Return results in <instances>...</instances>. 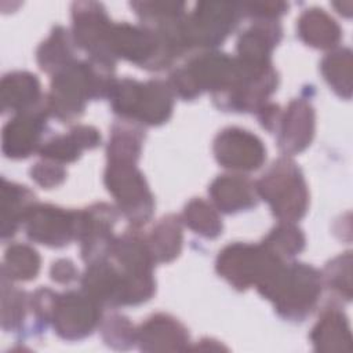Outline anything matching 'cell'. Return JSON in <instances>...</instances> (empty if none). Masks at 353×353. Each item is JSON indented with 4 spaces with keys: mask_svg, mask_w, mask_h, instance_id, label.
Listing matches in <instances>:
<instances>
[{
    "mask_svg": "<svg viewBox=\"0 0 353 353\" xmlns=\"http://www.w3.org/2000/svg\"><path fill=\"white\" fill-rule=\"evenodd\" d=\"M117 214L108 204H95L80 212L77 239L81 241V255L85 261L94 262L105 258L114 241L112 229Z\"/></svg>",
    "mask_w": 353,
    "mask_h": 353,
    "instance_id": "7c38bea8",
    "label": "cell"
},
{
    "mask_svg": "<svg viewBox=\"0 0 353 353\" xmlns=\"http://www.w3.org/2000/svg\"><path fill=\"white\" fill-rule=\"evenodd\" d=\"M101 142L99 132L87 125H79L70 130L68 135H58L41 146V156L52 161H73L83 149H91Z\"/></svg>",
    "mask_w": 353,
    "mask_h": 353,
    "instance_id": "d6986e66",
    "label": "cell"
},
{
    "mask_svg": "<svg viewBox=\"0 0 353 353\" xmlns=\"http://www.w3.org/2000/svg\"><path fill=\"white\" fill-rule=\"evenodd\" d=\"M185 222L196 233L214 239L222 230V222L215 210L201 199L192 200L185 208Z\"/></svg>",
    "mask_w": 353,
    "mask_h": 353,
    "instance_id": "83f0119b",
    "label": "cell"
},
{
    "mask_svg": "<svg viewBox=\"0 0 353 353\" xmlns=\"http://www.w3.org/2000/svg\"><path fill=\"white\" fill-rule=\"evenodd\" d=\"M40 268V256L34 250L23 244L11 245L6 252L4 272L15 280L34 279Z\"/></svg>",
    "mask_w": 353,
    "mask_h": 353,
    "instance_id": "4316f807",
    "label": "cell"
},
{
    "mask_svg": "<svg viewBox=\"0 0 353 353\" xmlns=\"http://www.w3.org/2000/svg\"><path fill=\"white\" fill-rule=\"evenodd\" d=\"M137 341L142 350H182L186 347L189 335L185 327L165 314H156L137 332Z\"/></svg>",
    "mask_w": 353,
    "mask_h": 353,
    "instance_id": "5bb4252c",
    "label": "cell"
},
{
    "mask_svg": "<svg viewBox=\"0 0 353 353\" xmlns=\"http://www.w3.org/2000/svg\"><path fill=\"white\" fill-rule=\"evenodd\" d=\"M30 174H32V178L43 188H52L59 185L66 175L65 170L59 164L52 163V160L37 163L30 170Z\"/></svg>",
    "mask_w": 353,
    "mask_h": 353,
    "instance_id": "1f68e13d",
    "label": "cell"
},
{
    "mask_svg": "<svg viewBox=\"0 0 353 353\" xmlns=\"http://www.w3.org/2000/svg\"><path fill=\"white\" fill-rule=\"evenodd\" d=\"M146 244L153 261L168 262L174 259L179 254L182 245L179 221L174 215L163 218L156 228H153Z\"/></svg>",
    "mask_w": 353,
    "mask_h": 353,
    "instance_id": "7402d4cb",
    "label": "cell"
},
{
    "mask_svg": "<svg viewBox=\"0 0 353 353\" xmlns=\"http://www.w3.org/2000/svg\"><path fill=\"white\" fill-rule=\"evenodd\" d=\"M255 188L283 222H294L306 212V183L296 164L288 159L277 160Z\"/></svg>",
    "mask_w": 353,
    "mask_h": 353,
    "instance_id": "3957f363",
    "label": "cell"
},
{
    "mask_svg": "<svg viewBox=\"0 0 353 353\" xmlns=\"http://www.w3.org/2000/svg\"><path fill=\"white\" fill-rule=\"evenodd\" d=\"M48 108L37 106L32 110L19 112L3 130V152L12 159L29 156L39 145L46 125Z\"/></svg>",
    "mask_w": 353,
    "mask_h": 353,
    "instance_id": "4fadbf2b",
    "label": "cell"
},
{
    "mask_svg": "<svg viewBox=\"0 0 353 353\" xmlns=\"http://www.w3.org/2000/svg\"><path fill=\"white\" fill-rule=\"evenodd\" d=\"M23 222L30 240L50 247H63L72 239H77L80 212L52 205H33Z\"/></svg>",
    "mask_w": 353,
    "mask_h": 353,
    "instance_id": "ba28073f",
    "label": "cell"
},
{
    "mask_svg": "<svg viewBox=\"0 0 353 353\" xmlns=\"http://www.w3.org/2000/svg\"><path fill=\"white\" fill-rule=\"evenodd\" d=\"M312 342L316 350L343 352L352 349V336L347 319L338 309H328L312 330Z\"/></svg>",
    "mask_w": 353,
    "mask_h": 353,
    "instance_id": "ac0fdd59",
    "label": "cell"
},
{
    "mask_svg": "<svg viewBox=\"0 0 353 353\" xmlns=\"http://www.w3.org/2000/svg\"><path fill=\"white\" fill-rule=\"evenodd\" d=\"M350 254L346 252V255L335 258L325 269V280L328 285L339 292L345 291L347 299L350 298V283L343 281V279L350 280Z\"/></svg>",
    "mask_w": 353,
    "mask_h": 353,
    "instance_id": "f546056e",
    "label": "cell"
},
{
    "mask_svg": "<svg viewBox=\"0 0 353 353\" xmlns=\"http://www.w3.org/2000/svg\"><path fill=\"white\" fill-rule=\"evenodd\" d=\"M262 245L283 261L284 258H291L302 251L305 237L299 229L291 225V222H284L268 234Z\"/></svg>",
    "mask_w": 353,
    "mask_h": 353,
    "instance_id": "484cf974",
    "label": "cell"
},
{
    "mask_svg": "<svg viewBox=\"0 0 353 353\" xmlns=\"http://www.w3.org/2000/svg\"><path fill=\"white\" fill-rule=\"evenodd\" d=\"M105 183L119 208L135 225L145 223L153 212V197L135 161H109Z\"/></svg>",
    "mask_w": 353,
    "mask_h": 353,
    "instance_id": "5b68a950",
    "label": "cell"
},
{
    "mask_svg": "<svg viewBox=\"0 0 353 353\" xmlns=\"http://www.w3.org/2000/svg\"><path fill=\"white\" fill-rule=\"evenodd\" d=\"M110 22L101 4L76 3L73 7V30L76 44L91 54L92 59L114 65L108 51Z\"/></svg>",
    "mask_w": 353,
    "mask_h": 353,
    "instance_id": "30bf717a",
    "label": "cell"
},
{
    "mask_svg": "<svg viewBox=\"0 0 353 353\" xmlns=\"http://www.w3.org/2000/svg\"><path fill=\"white\" fill-rule=\"evenodd\" d=\"M214 153L223 167L243 171L256 170L266 157L261 139L237 127L225 128L218 134L214 141Z\"/></svg>",
    "mask_w": 353,
    "mask_h": 353,
    "instance_id": "8fae6325",
    "label": "cell"
},
{
    "mask_svg": "<svg viewBox=\"0 0 353 353\" xmlns=\"http://www.w3.org/2000/svg\"><path fill=\"white\" fill-rule=\"evenodd\" d=\"M72 41L68 32L58 26L52 30L50 37L40 46L37 51V61L43 70H61L72 63Z\"/></svg>",
    "mask_w": 353,
    "mask_h": 353,
    "instance_id": "603a6c76",
    "label": "cell"
},
{
    "mask_svg": "<svg viewBox=\"0 0 353 353\" xmlns=\"http://www.w3.org/2000/svg\"><path fill=\"white\" fill-rule=\"evenodd\" d=\"M142 134L130 124H117L113 127L108 148L109 161H137L141 152Z\"/></svg>",
    "mask_w": 353,
    "mask_h": 353,
    "instance_id": "d4e9b609",
    "label": "cell"
},
{
    "mask_svg": "<svg viewBox=\"0 0 353 353\" xmlns=\"http://www.w3.org/2000/svg\"><path fill=\"white\" fill-rule=\"evenodd\" d=\"M298 32L301 39L316 48L335 47L341 40V29L338 23L323 10H306L298 21Z\"/></svg>",
    "mask_w": 353,
    "mask_h": 353,
    "instance_id": "ffe728a7",
    "label": "cell"
},
{
    "mask_svg": "<svg viewBox=\"0 0 353 353\" xmlns=\"http://www.w3.org/2000/svg\"><path fill=\"white\" fill-rule=\"evenodd\" d=\"M76 268L68 259L57 261L51 268V277L58 283H70L76 279Z\"/></svg>",
    "mask_w": 353,
    "mask_h": 353,
    "instance_id": "d6a6232c",
    "label": "cell"
},
{
    "mask_svg": "<svg viewBox=\"0 0 353 353\" xmlns=\"http://www.w3.org/2000/svg\"><path fill=\"white\" fill-rule=\"evenodd\" d=\"M321 279L320 272L305 263H281L256 288L274 303L283 317L302 320L321 294Z\"/></svg>",
    "mask_w": 353,
    "mask_h": 353,
    "instance_id": "7a4b0ae2",
    "label": "cell"
},
{
    "mask_svg": "<svg viewBox=\"0 0 353 353\" xmlns=\"http://www.w3.org/2000/svg\"><path fill=\"white\" fill-rule=\"evenodd\" d=\"M99 302L83 292L57 295L51 320L57 334L65 339H80L91 334L99 319Z\"/></svg>",
    "mask_w": 353,
    "mask_h": 353,
    "instance_id": "52a82bcc",
    "label": "cell"
},
{
    "mask_svg": "<svg viewBox=\"0 0 353 353\" xmlns=\"http://www.w3.org/2000/svg\"><path fill=\"white\" fill-rule=\"evenodd\" d=\"M210 194L223 212H237L256 204V188L240 175L218 176L210 186Z\"/></svg>",
    "mask_w": 353,
    "mask_h": 353,
    "instance_id": "2e32d148",
    "label": "cell"
},
{
    "mask_svg": "<svg viewBox=\"0 0 353 353\" xmlns=\"http://www.w3.org/2000/svg\"><path fill=\"white\" fill-rule=\"evenodd\" d=\"M280 121L279 143L283 150L296 153L310 143L314 130V112L306 101H292Z\"/></svg>",
    "mask_w": 353,
    "mask_h": 353,
    "instance_id": "9a60e30c",
    "label": "cell"
},
{
    "mask_svg": "<svg viewBox=\"0 0 353 353\" xmlns=\"http://www.w3.org/2000/svg\"><path fill=\"white\" fill-rule=\"evenodd\" d=\"M33 193L25 186L1 181V230L3 237L15 233L21 221H25L29 211L33 208Z\"/></svg>",
    "mask_w": 353,
    "mask_h": 353,
    "instance_id": "44dd1931",
    "label": "cell"
},
{
    "mask_svg": "<svg viewBox=\"0 0 353 353\" xmlns=\"http://www.w3.org/2000/svg\"><path fill=\"white\" fill-rule=\"evenodd\" d=\"M23 292L10 288H3V327L15 328L25 313Z\"/></svg>",
    "mask_w": 353,
    "mask_h": 353,
    "instance_id": "4dcf8cb0",
    "label": "cell"
},
{
    "mask_svg": "<svg viewBox=\"0 0 353 353\" xmlns=\"http://www.w3.org/2000/svg\"><path fill=\"white\" fill-rule=\"evenodd\" d=\"M103 339L109 346L117 349H125L134 343L137 339V332H134V327L125 317L112 316L108 317L102 327Z\"/></svg>",
    "mask_w": 353,
    "mask_h": 353,
    "instance_id": "f1b7e54d",
    "label": "cell"
},
{
    "mask_svg": "<svg viewBox=\"0 0 353 353\" xmlns=\"http://www.w3.org/2000/svg\"><path fill=\"white\" fill-rule=\"evenodd\" d=\"M321 70L332 90L345 98L352 91V54L349 50H338L328 54L321 63Z\"/></svg>",
    "mask_w": 353,
    "mask_h": 353,
    "instance_id": "cb8c5ba5",
    "label": "cell"
},
{
    "mask_svg": "<svg viewBox=\"0 0 353 353\" xmlns=\"http://www.w3.org/2000/svg\"><path fill=\"white\" fill-rule=\"evenodd\" d=\"M239 10L229 3H200L189 18H183V36L192 46H218L237 23Z\"/></svg>",
    "mask_w": 353,
    "mask_h": 353,
    "instance_id": "8992f818",
    "label": "cell"
},
{
    "mask_svg": "<svg viewBox=\"0 0 353 353\" xmlns=\"http://www.w3.org/2000/svg\"><path fill=\"white\" fill-rule=\"evenodd\" d=\"M171 110L172 94L165 83L160 80H150L145 84L135 80L130 83L123 102L124 117L154 125L164 123Z\"/></svg>",
    "mask_w": 353,
    "mask_h": 353,
    "instance_id": "9c48e42d",
    "label": "cell"
},
{
    "mask_svg": "<svg viewBox=\"0 0 353 353\" xmlns=\"http://www.w3.org/2000/svg\"><path fill=\"white\" fill-rule=\"evenodd\" d=\"M113 66L92 59V63L72 62L58 70L51 83V94L47 101L48 112L59 120L79 117L88 98L110 92L114 83L112 79Z\"/></svg>",
    "mask_w": 353,
    "mask_h": 353,
    "instance_id": "6da1fadb",
    "label": "cell"
},
{
    "mask_svg": "<svg viewBox=\"0 0 353 353\" xmlns=\"http://www.w3.org/2000/svg\"><path fill=\"white\" fill-rule=\"evenodd\" d=\"M280 263L281 259L263 245L236 243L225 247L216 259L218 273L237 290L259 285Z\"/></svg>",
    "mask_w": 353,
    "mask_h": 353,
    "instance_id": "277c9868",
    "label": "cell"
},
{
    "mask_svg": "<svg viewBox=\"0 0 353 353\" xmlns=\"http://www.w3.org/2000/svg\"><path fill=\"white\" fill-rule=\"evenodd\" d=\"M40 83L34 74L17 72L4 76L1 81V110L26 112L37 108Z\"/></svg>",
    "mask_w": 353,
    "mask_h": 353,
    "instance_id": "e0dca14e",
    "label": "cell"
}]
</instances>
